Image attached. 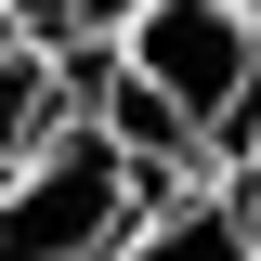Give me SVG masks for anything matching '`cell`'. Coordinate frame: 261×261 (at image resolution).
Returning <instances> with one entry per match:
<instances>
[{
    "label": "cell",
    "mask_w": 261,
    "mask_h": 261,
    "mask_svg": "<svg viewBox=\"0 0 261 261\" xmlns=\"http://www.w3.org/2000/svg\"><path fill=\"white\" fill-rule=\"evenodd\" d=\"M235 13H248V27H261V0H235Z\"/></svg>",
    "instance_id": "obj_7"
},
{
    "label": "cell",
    "mask_w": 261,
    "mask_h": 261,
    "mask_svg": "<svg viewBox=\"0 0 261 261\" xmlns=\"http://www.w3.org/2000/svg\"><path fill=\"white\" fill-rule=\"evenodd\" d=\"M235 196H248V222H261V118H248V144H235Z\"/></svg>",
    "instance_id": "obj_6"
},
{
    "label": "cell",
    "mask_w": 261,
    "mask_h": 261,
    "mask_svg": "<svg viewBox=\"0 0 261 261\" xmlns=\"http://www.w3.org/2000/svg\"><path fill=\"white\" fill-rule=\"evenodd\" d=\"M144 196L157 183H144L92 118H65L39 157L0 170V261H105L130 222H144Z\"/></svg>",
    "instance_id": "obj_2"
},
{
    "label": "cell",
    "mask_w": 261,
    "mask_h": 261,
    "mask_svg": "<svg viewBox=\"0 0 261 261\" xmlns=\"http://www.w3.org/2000/svg\"><path fill=\"white\" fill-rule=\"evenodd\" d=\"M105 261H261V222H248V196H235V170H196V183L144 196V222Z\"/></svg>",
    "instance_id": "obj_3"
},
{
    "label": "cell",
    "mask_w": 261,
    "mask_h": 261,
    "mask_svg": "<svg viewBox=\"0 0 261 261\" xmlns=\"http://www.w3.org/2000/svg\"><path fill=\"white\" fill-rule=\"evenodd\" d=\"M105 65L144 79L209 157H235L248 118H261V27L235 13V0H130L118 39H105Z\"/></svg>",
    "instance_id": "obj_1"
},
{
    "label": "cell",
    "mask_w": 261,
    "mask_h": 261,
    "mask_svg": "<svg viewBox=\"0 0 261 261\" xmlns=\"http://www.w3.org/2000/svg\"><path fill=\"white\" fill-rule=\"evenodd\" d=\"M92 130L118 144L130 170H144V183H196V170H222V157H209V144H196V130L170 118L157 92H144V79H118L105 53H92Z\"/></svg>",
    "instance_id": "obj_4"
},
{
    "label": "cell",
    "mask_w": 261,
    "mask_h": 261,
    "mask_svg": "<svg viewBox=\"0 0 261 261\" xmlns=\"http://www.w3.org/2000/svg\"><path fill=\"white\" fill-rule=\"evenodd\" d=\"M65 118H79V53H53V39H27V27H0V170L39 157Z\"/></svg>",
    "instance_id": "obj_5"
}]
</instances>
